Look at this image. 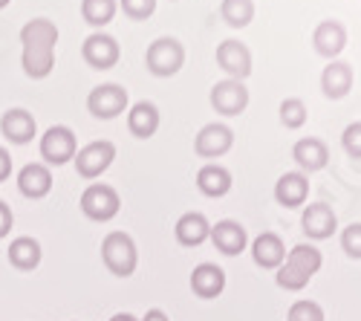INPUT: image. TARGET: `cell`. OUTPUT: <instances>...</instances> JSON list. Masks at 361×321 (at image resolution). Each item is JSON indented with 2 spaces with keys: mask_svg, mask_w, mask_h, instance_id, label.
Segmentation results:
<instances>
[{
  "mask_svg": "<svg viewBox=\"0 0 361 321\" xmlns=\"http://www.w3.org/2000/svg\"><path fill=\"white\" fill-rule=\"evenodd\" d=\"M220 15H223V20L228 26L243 29L255 18V4H252V0H223V4H220Z\"/></svg>",
  "mask_w": 361,
  "mask_h": 321,
  "instance_id": "4316f807",
  "label": "cell"
},
{
  "mask_svg": "<svg viewBox=\"0 0 361 321\" xmlns=\"http://www.w3.org/2000/svg\"><path fill=\"white\" fill-rule=\"evenodd\" d=\"M281 122L289 131L304 128V122H307V104L300 102V99H283L281 102Z\"/></svg>",
  "mask_w": 361,
  "mask_h": 321,
  "instance_id": "f1b7e54d",
  "label": "cell"
},
{
  "mask_svg": "<svg viewBox=\"0 0 361 321\" xmlns=\"http://www.w3.org/2000/svg\"><path fill=\"white\" fill-rule=\"evenodd\" d=\"M341 145H344V151L355 159H361V122H353L344 128L341 133Z\"/></svg>",
  "mask_w": 361,
  "mask_h": 321,
  "instance_id": "1f68e13d",
  "label": "cell"
},
{
  "mask_svg": "<svg viewBox=\"0 0 361 321\" xmlns=\"http://www.w3.org/2000/svg\"><path fill=\"white\" fill-rule=\"evenodd\" d=\"M173 235L183 246H200L208 241V235H212V223H208L205 214H200V212H188L176 220Z\"/></svg>",
  "mask_w": 361,
  "mask_h": 321,
  "instance_id": "7402d4cb",
  "label": "cell"
},
{
  "mask_svg": "<svg viewBox=\"0 0 361 321\" xmlns=\"http://www.w3.org/2000/svg\"><path fill=\"white\" fill-rule=\"evenodd\" d=\"M307 197H310V180L300 171L283 174V177L278 180V186H275V200L281 202V206H286V209L304 206Z\"/></svg>",
  "mask_w": 361,
  "mask_h": 321,
  "instance_id": "d6986e66",
  "label": "cell"
},
{
  "mask_svg": "<svg viewBox=\"0 0 361 321\" xmlns=\"http://www.w3.org/2000/svg\"><path fill=\"white\" fill-rule=\"evenodd\" d=\"M78 145H75V133L64 125H52L44 136H41V157L49 165H67L70 159H75Z\"/></svg>",
  "mask_w": 361,
  "mask_h": 321,
  "instance_id": "ba28073f",
  "label": "cell"
},
{
  "mask_svg": "<svg viewBox=\"0 0 361 321\" xmlns=\"http://www.w3.org/2000/svg\"><path fill=\"white\" fill-rule=\"evenodd\" d=\"M321 264H324V258L315 246L298 243L295 249H289L286 260L278 267V286L298 293V289H304L312 281V275L321 269Z\"/></svg>",
  "mask_w": 361,
  "mask_h": 321,
  "instance_id": "7a4b0ae2",
  "label": "cell"
},
{
  "mask_svg": "<svg viewBox=\"0 0 361 321\" xmlns=\"http://www.w3.org/2000/svg\"><path fill=\"white\" fill-rule=\"evenodd\" d=\"M312 44H315V52L318 55L336 58L347 47V29L338 20H321L315 26V32H312Z\"/></svg>",
  "mask_w": 361,
  "mask_h": 321,
  "instance_id": "9a60e30c",
  "label": "cell"
},
{
  "mask_svg": "<svg viewBox=\"0 0 361 321\" xmlns=\"http://www.w3.org/2000/svg\"><path fill=\"white\" fill-rule=\"evenodd\" d=\"M145 64H147L150 73L159 75V78L176 75L185 64V49L176 38H157L145 52Z\"/></svg>",
  "mask_w": 361,
  "mask_h": 321,
  "instance_id": "277c9868",
  "label": "cell"
},
{
  "mask_svg": "<svg viewBox=\"0 0 361 321\" xmlns=\"http://www.w3.org/2000/svg\"><path fill=\"white\" fill-rule=\"evenodd\" d=\"M9 174H12V157L6 148H0V183L9 180Z\"/></svg>",
  "mask_w": 361,
  "mask_h": 321,
  "instance_id": "e575fe53",
  "label": "cell"
},
{
  "mask_svg": "<svg viewBox=\"0 0 361 321\" xmlns=\"http://www.w3.org/2000/svg\"><path fill=\"white\" fill-rule=\"evenodd\" d=\"M300 229H304V235L310 241H326L336 235L338 217L326 202H310L304 209V217H300Z\"/></svg>",
  "mask_w": 361,
  "mask_h": 321,
  "instance_id": "9c48e42d",
  "label": "cell"
},
{
  "mask_svg": "<svg viewBox=\"0 0 361 321\" xmlns=\"http://www.w3.org/2000/svg\"><path fill=\"white\" fill-rule=\"evenodd\" d=\"M128 128L139 139H150V136H154L159 131V110H157V104H150V102L133 104L128 110Z\"/></svg>",
  "mask_w": 361,
  "mask_h": 321,
  "instance_id": "cb8c5ba5",
  "label": "cell"
},
{
  "mask_svg": "<svg viewBox=\"0 0 361 321\" xmlns=\"http://www.w3.org/2000/svg\"><path fill=\"white\" fill-rule=\"evenodd\" d=\"M35 116L23 110V107H12L4 113V119H0V133H4L9 142L15 145H26V142H32L35 136Z\"/></svg>",
  "mask_w": 361,
  "mask_h": 321,
  "instance_id": "5bb4252c",
  "label": "cell"
},
{
  "mask_svg": "<svg viewBox=\"0 0 361 321\" xmlns=\"http://www.w3.org/2000/svg\"><path fill=\"white\" fill-rule=\"evenodd\" d=\"M12 4V0H0V9H4V6H9Z\"/></svg>",
  "mask_w": 361,
  "mask_h": 321,
  "instance_id": "74e56055",
  "label": "cell"
},
{
  "mask_svg": "<svg viewBox=\"0 0 361 321\" xmlns=\"http://www.w3.org/2000/svg\"><path fill=\"white\" fill-rule=\"evenodd\" d=\"M12 223H15V217H12V209L6 206L4 200H0V238H6V235H9Z\"/></svg>",
  "mask_w": 361,
  "mask_h": 321,
  "instance_id": "836d02e7",
  "label": "cell"
},
{
  "mask_svg": "<svg viewBox=\"0 0 361 321\" xmlns=\"http://www.w3.org/2000/svg\"><path fill=\"white\" fill-rule=\"evenodd\" d=\"M212 107L223 116H240L249 107V90L243 87V81H217L212 87Z\"/></svg>",
  "mask_w": 361,
  "mask_h": 321,
  "instance_id": "30bf717a",
  "label": "cell"
},
{
  "mask_svg": "<svg viewBox=\"0 0 361 321\" xmlns=\"http://www.w3.org/2000/svg\"><path fill=\"white\" fill-rule=\"evenodd\" d=\"M9 264L20 272H32L41 264V243L35 238H15L9 243Z\"/></svg>",
  "mask_w": 361,
  "mask_h": 321,
  "instance_id": "484cf974",
  "label": "cell"
},
{
  "mask_svg": "<svg viewBox=\"0 0 361 321\" xmlns=\"http://www.w3.org/2000/svg\"><path fill=\"white\" fill-rule=\"evenodd\" d=\"M110 321H139V318H136V315H130V313H116Z\"/></svg>",
  "mask_w": 361,
  "mask_h": 321,
  "instance_id": "8d00e7d4",
  "label": "cell"
},
{
  "mask_svg": "<svg viewBox=\"0 0 361 321\" xmlns=\"http://www.w3.org/2000/svg\"><path fill=\"white\" fill-rule=\"evenodd\" d=\"M113 159H116V145L107 139H99V142L84 145V148L75 154V171L84 180H96L113 165Z\"/></svg>",
  "mask_w": 361,
  "mask_h": 321,
  "instance_id": "8992f818",
  "label": "cell"
},
{
  "mask_svg": "<svg viewBox=\"0 0 361 321\" xmlns=\"http://www.w3.org/2000/svg\"><path fill=\"white\" fill-rule=\"evenodd\" d=\"M286 321H324V310L315 301H295L289 307Z\"/></svg>",
  "mask_w": 361,
  "mask_h": 321,
  "instance_id": "f546056e",
  "label": "cell"
},
{
  "mask_svg": "<svg viewBox=\"0 0 361 321\" xmlns=\"http://www.w3.org/2000/svg\"><path fill=\"white\" fill-rule=\"evenodd\" d=\"M81 55H84V61H87L90 67H96V70H110V67H116V61H118V55H122V49H118L116 38L102 35V32H93V35L84 41Z\"/></svg>",
  "mask_w": 361,
  "mask_h": 321,
  "instance_id": "7c38bea8",
  "label": "cell"
},
{
  "mask_svg": "<svg viewBox=\"0 0 361 321\" xmlns=\"http://www.w3.org/2000/svg\"><path fill=\"white\" fill-rule=\"evenodd\" d=\"M122 9L133 20H145L157 12V0H122Z\"/></svg>",
  "mask_w": 361,
  "mask_h": 321,
  "instance_id": "d6a6232c",
  "label": "cell"
},
{
  "mask_svg": "<svg viewBox=\"0 0 361 321\" xmlns=\"http://www.w3.org/2000/svg\"><path fill=\"white\" fill-rule=\"evenodd\" d=\"M87 110L96 116V119H116L118 113L128 110V90L118 84H102L93 87L87 96Z\"/></svg>",
  "mask_w": 361,
  "mask_h": 321,
  "instance_id": "52a82bcc",
  "label": "cell"
},
{
  "mask_svg": "<svg viewBox=\"0 0 361 321\" xmlns=\"http://www.w3.org/2000/svg\"><path fill=\"white\" fill-rule=\"evenodd\" d=\"M321 90L326 99H344L353 90V67L344 61L326 64L321 73Z\"/></svg>",
  "mask_w": 361,
  "mask_h": 321,
  "instance_id": "44dd1931",
  "label": "cell"
},
{
  "mask_svg": "<svg viewBox=\"0 0 361 321\" xmlns=\"http://www.w3.org/2000/svg\"><path fill=\"white\" fill-rule=\"evenodd\" d=\"M81 15L90 26H107L116 15V0H81Z\"/></svg>",
  "mask_w": 361,
  "mask_h": 321,
  "instance_id": "83f0119b",
  "label": "cell"
},
{
  "mask_svg": "<svg viewBox=\"0 0 361 321\" xmlns=\"http://www.w3.org/2000/svg\"><path fill=\"white\" fill-rule=\"evenodd\" d=\"M23 44V73L29 78H47L55 67V44H58V26L47 18H32L20 29Z\"/></svg>",
  "mask_w": 361,
  "mask_h": 321,
  "instance_id": "6da1fadb",
  "label": "cell"
},
{
  "mask_svg": "<svg viewBox=\"0 0 361 321\" xmlns=\"http://www.w3.org/2000/svg\"><path fill=\"white\" fill-rule=\"evenodd\" d=\"M292 157H295V162L304 168V171H321V168H326V162H329V151H326V145L321 142V139H315V136H307V139H298L295 142V148H292Z\"/></svg>",
  "mask_w": 361,
  "mask_h": 321,
  "instance_id": "603a6c76",
  "label": "cell"
},
{
  "mask_svg": "<svg viewBox=\"0 0 361 321\" xmlns=\"http://www.w3.org/2000/svg\"><path fill=\"white\" fill-rule=\"evenodd\" d=\"M18 188H20V194L29 197V200L47 197V194L52 191V174H49V168L41 165V162L23 165L20 174H18Z\"/></svg>",
  "mask_w": 361,
  "mask_h": 321,
  "instance_id": "ac0fdd59",
  "label": "cell"
},
{
  "mask_svg": "<svg viewBox=\"0 0 361 321\" xmlns=\"http://www.w3.org/2000/svg\"><path fill=\"white\" fill-rule=\"evenodd\" d=\"M191 289H194L197 298L212 301V298L223 296V289H226V272L217 264H200L191 272Z\"/></svg>",
  "mask_w": 361,
  "mask_h": 321,
  "instance_id": "2e32d148",
  "label": "cell"
},
{
  "mask_svg": "<svg viewBox=\"0 0 361 321\" xmlns=\"http://www.w3.org/2000/svg\"><path fill=\"white\" fill-rule=\"evenodd\" d=\"M231 145H234V133L226 128V125H205L197 139H194V151L202 157V159H217L223 154L231 151Z\"/></svg>",
  "mask_w": 361,
  "mask_h": 321,
  "instance_id": "4fadbf2b",
  "label": "cell"
},
{
  "mask_svg": "<svg viewBox=\"0 0 361 321\" xmlns=\"http://www.w3.org/2000/svg\"><path fill=\"white\" fill-rule=\"evenodd\" d=\"M212 243H214V249L217 252H223V255H228V258H234V255H240L246 249V243H249V238H246V229L240 226V223H234V220H220L217 226H212Z\"/></svg>",
  "mask_w": 361,
  "mask_h": 321,
  "instance_id": "e0dca14e",
  "label": "cell"
},
{
  "mask_svg": "<svg viewBox=\"0 0 361 321\" xmlns=\"http://www.w3.org/2000/svg\"><path fill=\"white\" fill-rule=\"evenodd\" d=\"M197 188L205 197H226L231 191V174L223 165H202L197 171Z\"/></svg>",
  "mask_w": 361,
  "mask_h": 321,
  "instance_id": "d4e9b609",
  "label": "cell"
},
{
  "mask_svg": "<svg viewBox=\"0 0 361 321\" xmlns=\"http://www.w3.org/2000/svg\"><path fill=\"white\" fill-rule=\"evenodd\" d=\"M252 258L263 269H278L286 260V246L275 231H263V235L255 238V243H252Z\"/></svg>",
  "mask_w": 361,
  "mask_h": 321,
  "instance_id": "ffe728a7",
  "label": "cell"
},
{
  "mask_svg": "<svg viewBox=\"0 0 361 321\" xmlns=\"http://www.w3.org/2000/svg\"><path fill=\"white\" fill-rule=\"evenodd\" d=\"M217 64L234 78V81H243L252 75V52L243 41H223L217 47Z\"/></svg>",
  "mask_w": 361,
  "mask_h": 321,
  "instance_id": "8fae6325",
  "label": "cell"
},
{
  "mask_svg": "<svg viewBox=\"0 0 361 321\" xmlns=\"http://www.w3.org/2000/svg\"><path fill=\"white\" fill-rule=\"evenodd\" d=\"M341 249H344L353 260H361V223H350V226L341 231Z\"/></svg>",
  "mask_w": 361,
  "mask_h": 321,
  "instance_id": "4dcf8cb0",
  "label": "cell"
},
{
  "mask_svg": "<svg viewBox=\"0 0 361 321\" xmlns=\"http://www.w3.org/2000/svg\"><path fill=\"white\" fill-rule=\"evenodd\" d=\"M142 321H171V318L165 315V310H157V307H154V310H147V313L142 315Z\"/></svg>",
  "mask_w": 361,
  "mask_h": 321,
  "instance_id": "d590c367",
  "label": "cell"
},
{
  "mask_svg": "<svg viewBox=\"0 0 361 321\" xmlns=\"http://www.w3.org/2000/svg\"><path fill=\"white\" fill-rule=\"evenodd\" d=\"M102 260L116 278H130L136 272L139 252L128 231H110L102 241Z\"/></svg>",
  "mask_w": 361,
  "mask_h": 321,
  "instance_id": "3957f363",
  "label": "cell"
},
{
  "mask_svg": "<svg viewBox=\"0 0 361 321\" xmlns=\"http://www.w3.org/2000/svg\"><path fill=\"white\" fill-rule=\"evenodd\" d=\"M118 209H122V200H118L116 188L104 186V183H93L87 186L84 194H81V212L96 220V223H107L118 214Z\"/></svg>",
  "mask_w": 361,
  "mask_h": 321,
  "instance_id": "5b68a950",
  "label": "cell"
}]
</instances>
